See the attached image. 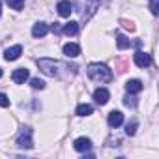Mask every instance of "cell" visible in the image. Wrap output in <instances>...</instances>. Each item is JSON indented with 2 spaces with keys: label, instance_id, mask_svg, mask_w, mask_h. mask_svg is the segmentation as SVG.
I'll return each instance as SVG.
<instances>
[{
  "label": "cell",
  "instance_id": "obj_1",
  "mask_svg": "<svg viewBox=\"0 0 159 159\" xmlns=\"http://www.w3.org/2000/svg\"><path fill=\"white\" fill-rule=\"evenodd\" d=\"M86 73L92 81H99V83H111L112 81V71L105 64H88Z\"/></svg>",
  "mask_w": 159,
  "mask_h": 159
},
{
  "label": "cell",
  "instance_id": "obj_2",
  "mask_svg": "<svg viewBox=\"0 0 159 159\" xmlns=\"http://www.w3.org/2000/svg\"><path fill=\"white\" fill-rule=\"evenodd\" d=\"M38 67L49 77H56L58 75V62L52 60V58H39L38 60Z\"/></svg>",
  "mask_w": 159,
  "mask_h": 159
},
{
  "label": "cell",
  "instance_id": "obj_3",
  "mask_svg": "<svg viewBox=\"0 0 159 159\" xmlns=\"http://www.w3.org/2000/svg\"><path fill=\"white\" fill-rule=\"evenodd\" d=\"M17 146H19V148H26V150H30V148L34 146V142H32V129H30V127H25V129L19 133V137H17Z\"/></svg>",
  "mask_w": 159,
  "mask_h": 159
},
{
  "label": "cell",
  "instance_id": "obj_4",
  "mask_svg": "<svg viewBox=\"0 0 159 159\" xmlns=\"http://www.w3.org/2000/svg\"><path fill=\"white\" fill-rule=\"evenodd\" d=\"M73 148H75L77 152H88V150L92 148V140H90L88 137H79V139L73 142Z\"/></svg>",
  "mask_w": 159,
  "mask_h": 159
},
{
  "label": "cell",
  "instance_id": "obj_5",
  "mask_svg": "<svg viewBox=\"0 0 159 159\" xmlns=\"http://www.w3.org/2000/svg\"><path fill=\"white\" fill-rule=\"evenodd\" d=\"M135 64H137L139 67H148V66L152 64V58H150V54H148V52L137 51V52H135Z\"/></svg>",
  "mask_w": 159,
  "mask_h": 159
},
{
  "label": "cell",
  "instance_id": "obj_6",
  "mask_svg": "<svg viewBox=\"0 0 159 159\" xmlns=\"http://www.w3.org/2000/svg\"><path fill=\"white\" fill-rule=\"evenodd\" d=\"M107 122H109V125L111 127H120L122 124H124V114L120 112V111H112L111 114H109V118H107Z\"/></svg>",
  "mask_w": 159,
  "mask_h": 159
},
{
  "label": "cell",
  "instance_id": "obj_7",
  "mask_svg": "<svg viewBox=\"0 0 159 159\" xmlns=\"http://www.w3.org/2000/svg\"><path fill=\"white\" fill-rule=\"evenodd\" d=\"M94 99H96L98 105H105V103L111 99V94H109L107 88H98V90L94 92Z\"/></svg>",
  "mask_w": 159,
  "mask_h": 159
},
{
  "label": "cell",
  "instance_id": "obj_8",
  "mask_svg": "<svg viewBox=\"0 0 159 159\" xmlns=\"http://www.w3.org/2000/svg\"><path fill=\"white\" fill-rule=\"evenodd\" d=\"M56 10H58V15H60V17H69L71 11H73V4L67 2V0H62V2H58Z\"/></svg>",
  "mask_w": 159,
  "mask_h": 159
},
{
  "label": "cell",
  "instance_id": "obj_9",
  "mask_svg": "<svg viewBox=\"0 0 159 159\" xmlns=\"http://www.w3.org/2000/svg\"><path fill=\"white\" fill-rule=\"evenodd\" d=\"M21 52H23V47H21V45H13V47L6 49V52H4V58H6L8 62H11V60H17V58L21 56Z\"/></svg>",
  "mask_w": 159,
  "mask_h": 159
},
{
  "label": "cell",
  "instance_id": "obj_10",
  "mask_svg": "<svg viewBox=\"0 0 159 159\" xmlns=\"http://www.w3.org/2000/svg\"><path fill=\"white\" fill-rule=\"evenodd\" d=\"M11 79H13V83L23 84L26 79H28V69H26V67H19V69H15L13 75H11Z\"/></svg>",
  "mask_w": 159,
  "mask_h": 159
},
{
  "label": "cell",
  "instance_id": "obj_11",
  "mask_svg": "<svg viewBox=\"0 0 159 159\" xmlns=\"http://www.w3.org/2000/svg\"><path fill=\"white\" fill-rule=\"evenodd\" d=\"M64 54L67 58H75V56L81 54V47H79L77 43H66L64 45Z\"/></svg>",
  "mask_w": 159,
  "mask_h": 159
},
{
  "label": "cell",
  "instance_id": "obj_12",
  "mask_svg": "<svg viewBox=\"0 0 159 159\" xmlns=\"http://www.w3.org/2000/svg\"><path fill=\"white\" fill-rule=\"evenodd\" d=\"M142 88H144V86H142V83L139 81V79H131V81L125 83V90H127V94H139Z\"/></svg>",
  "mask_w": 159,
  "mask_h": 159
},
{
  "label": "cell",
  "instance_id": "obj_13",
  "mask_svg": "<svg viewBox=\"0 0 159 159\" xmlns=\"http://www.w3.org/2000/svg\"><path fill=\"white\" fill-rule=\"evenodd\" d=\"M47 32H49V26L45 23H36L34 28H32V36L34 38H43V36H47Z\"/></svg>",
  "mask_w": 159,
  "mask_h": 159
},
{
  "label": "cell",
  "instance_id": "obj_14",
  "mask_svg": "<svg viewBox=\"0 0 159 159\" xmlns=\"http://www.w3.org/2000/svg\"><path fill=\"white\" fill-rule=\"evenodd\" d=\"M62 32H64L66 36H75V34L79 32V23H75V21H69L67 25H64Z\"/></svg>",
  "mask_w": 159,
  "mask_h": 159
},
{
  "label": "cell",
  "instance_id": "obj_15",
  "mask_svg": "<svg viewBox=\"0 0 159 159\" xmlns=\"http://www.w3.org/2000/svg\"><path fill=\"white\" fill-rule=\"evenodd\" d=\"M92 112H94L92 105H86V103H83V105H79V107H77V114H79V116H90Z\"/></svg>",
  "mask_w": 159,
  "mask_h": 159
},
{
  "label": "cell",
  "instance_id": "obj_16",
  "mask_svg": "<svg viewBox=\"0 0 159 159\" xmlns=\"http://www.w3.org/2000/svg\"><path fill=\"white\" fill-rule=\"evenodd\" d=\"M116 45H118V49H127V47H131L133 43H131V39H129V38H125V36H122V34H118V39H116Z\"/></svg>",
  "mask_w": 159,
  "mask_h": 159
},
{
  "label": "cell",
  "instance_id": "obj_17",
  "mask_svg": "<svg viewBox=\"0 0 159 159\" xmlns=\"http://www.w3.org/2000/svg\"><path fill=\"white\" fill-rule=\"evenodd\" d=\"M96 10H99V0H88V15H86V19L90 15H94Z\"/></svg>",
  "mask_w": 159,
  "mask_h": 159
},
{
  "label": "cell",
  "instance_id": "obj_18",
  "mask_svg": "<svg viewBox=\"0 0 159 159\" xmlns=\"http://www.w3.org/2000/svg\"><path fill=\"white\" fill-rule=\"evenodd\" d=\"M8 2V6L11 8V10H23V6H25V0H6Z\"/></svg>",
  "mask_w": 159,
  "mask_h": 159
},
{
  "label": "cell",
  "instance_id": "obj_19",
  "mask_svg": "<svg viewBox=\"0 0 159 159\" xmlns=\"http://www.w3.org/2000/svg\"><path fill=\"white\" fill-rule=\"evenodd\" d=\"M135 133H137V122L133 120L131 124H127V125H125V135H129V137H133Z\"/></svg>",
  "mask_w": 159,
  "mask_h": 159
},
{
  "label": "cell",
  "instance_id": "obj_20",
  "mask_svg": "<svg viewBox=\"0 0 159 159\" xmlns=\"http://www.w3.org/2000/svg\"><path fill=\"white\" fill-rule=\"evenodd\" d=\"M30 84H32V88H36V90H43V88H45V83L41 81V79H32Z\"/></svg>",
  "mask_w": 159,
  "mask_h": 159
},
{
  "label": "cell",
  "instance_id": "obj_21",
  "mask_svg": "<svg viewBox=\"0 0 159 159\" xmlns=\"http://www.w3.org/2000/svg\"><path fill=\"white\" fill-rule=\"evenodd\" d=\"M120 25H122L125 30H129V32H133V30H135V25H133L131 21H127V19H120Z\"/></svg>",
  "mask_w": 159,
  "mask_h": 159
},
{
  "label": "cell",
  "instance_id": "obj_22",
  "mask_svg": "<svg viewBox=\"0 0 159 159\" xmlns=\"http://www.w3.org/2000/svg\"><path fill=\"white\" fill-rule=\"evenodd\" d=\"M150 10H152L153 15L159 13V0H150Z\"/></svg>",
  "mask_w": 159,
  "mask_h": 159
},
{
  "label": "cell",
  "instance_id": "obj_23",
  "mask_svg": "<svg viewBox=\"0 0 159 159\" xmlns=\"http://www.w3.org/2000/svg\"><path fill=\"white\" fill-rule=\"evenodd\" d=\"M124 105H125V107H135V105H137V98H129V96H125Z\"/></svg>",
  "mask_w": 159,
  "mask_h": 159
},
{
  "label": "cell",
  "instance_id": "obj_24",
  "mask_svg": "<svg viewBox=\"0 0 159 159\" xmlns=\"http://www.w3.org/2000/svg\"><path fill=\"white\" fill-rule=\"evenodd\" d=\"M0 107H10V98L6 94H0Z\"/></svg>",
  "mask_w": 159,
  "mask_h": 159
},
{
  "label": "cell",
  "instance_id": "obj_25",
  "mask_svg": "<svg viewBox=\"0 0 159 159\" xmlns=\"http://www.w3.org/2000/svg\"><path fill=\"white\" fill-rule=\"evenodd\" d=\"M0 15H2V0H0Z\"/></svg>",
  "mask_w": 159,
  "mask_h": 159
},
{
  "label": "cell",
  "instance_id": "obj_26",
  "mask_svg": "<svg viewBox=\"0 0 159 159\" xmlns=\"http://www.w3.org/2000/svg\"><path fill=\"white\" fill-rule=\"evenodd\" d=\"M0 77H2V69H0Z\"/></svg>",
  "mask_w": 159,
  "mask_h": 159
}]
</instances>
